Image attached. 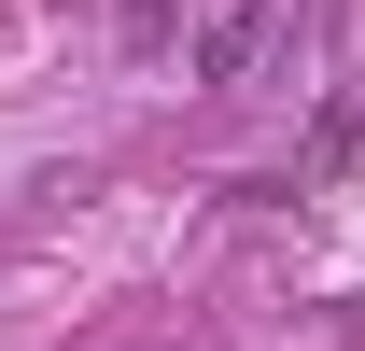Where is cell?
I'll return each mask as SVG.
<instances>
[{
	"instance_id": "6da1fadb",
	"label": "cell",
	"mask_w": 365,
	"mask_h": 351,
	"mask_svg": "<svg viewBox=\"0 0 365 351\" xmlns=\"http://www.w3.org/2000/svg\"><path fill=\"white\" fill-rule=\"evenodd\" d=\"M281 56H295V0H211L182 29V85L197 98H253Z\"/></svg>"
}]
</instances>
